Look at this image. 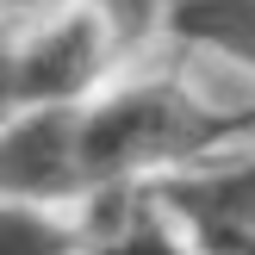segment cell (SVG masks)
<instances>
[{
    "label": "cell",
    "instance_id": "obj_1",
    "mask_svg": "<svg viewBox=\"0 0 255 255\" xmlns=\"http://www.w3.org/2000/svg\"><path fill=\"white\" fill-rule=\"evenodd\" d=\"M224 125L206 119L193 100L168 94V87H125V94L100 100L81 112V168L87 187L125 181V174L149 168L162 156H181V149L212 143Z\"/></svg>",
    "mask_w": 255,
    "mask_h": 255
},
{
    "label": "cell",
    "instance_id": "obj_2",
    "mask_svg": "<svg viewBox=\"0 0 255 255\" xmlns=\"http://www.w3.org/2000/svg\"><path fill=\"white\" fill-rule=\"evenodd\" d=\"M81 187V106H31L0 125V199L50 206Z\"/></svg>",
    "mask_w": 255,
    "mask_h": 255
},
{
    "label": "cell",
    "instance_id": "obj_3",
    "mask_svg": "<svg viewBox=\"0 0 255 255\" xmlns=\"http://www.w3.org/2000/svg\"><path fill=\"white\" fill-rule=\"evenodd\" d=\"M100 56H106V37L94 12H62L37 31H19V112L75 106V94L100 75Z\"/></svg>",
    "mask_w": 255,
    "mask_h": 255
},
{
    "label": "cell",
    "instance_id": "obj_4",
    "mask_svg": "<svg viewBox=\"0 0 255 255\" xmlns=\"http://www.w3.org/2000/svg\"><path fill=\"white\" fill-rule=\"evenodd\" d=\"M174 212L187 218V231L218 255H255V162L218 181H187L174 187Z\"/></svg>",
    "mask_w": 255,
    "mask_h": 255
},
{
    "label": "cell",
    "instance_id": "obj_5",
    "mask_svg": "<svg viewBox=\"0 0 255 255\" xmlns=\"http://www.w3.org/2000/svg\"><path fill=\"white\" fill-rule=\"evenodd\" d=\"M174 31L255 69V0H174Z\"/></svg>",
    "mask_w": 255,
    "mask_h": 255
},
{
    "label": "cell",
    "instance_id": "obj_6",
    "mask_svg": "<svg viewBox=\"0 0 255 255\" xmlns=\"http://www.w3.org/2000/svg\"><path fill=\"white\" fill-rule=\"evenodd\" d=\"M0 255H75V231L50 206L0 199Z\"/></svg>",
    "mask_w": 255,
    "mask_h": 255
},
{
    "label": "cell",
    "instance_id": "obj_7",
    "mask_svg": "<svg viewBox=\"0 0 255 255\" xmlns=\"http://www.w3.org/2000/svg\"><path fill=\"white\" fill-rule=\"evenodd\" d=\"M112 255H181V243H174L162 224H149V218H137L131 231L112 243Z\"/></svg>",
    "mask_w": 255,
    "mask_h": 255
},
{
    "label": "cell",
    "instance_id": "obj_8",
    "mask_svg": "<svg viewBox=\"0 0 255 255\" xmlns=\"http://www.w3.org/2000/svg\"><path fill=\"white\" fill-rule=\"evenodd\" d=\"M100 255H112V249H100Z\"/></svg>",
    "mask_w": 255,
    "mask_h": 255
}]
</instances>
